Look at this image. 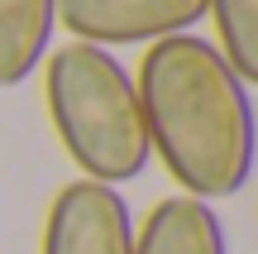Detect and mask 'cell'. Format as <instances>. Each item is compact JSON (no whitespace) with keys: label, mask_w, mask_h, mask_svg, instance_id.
Listing matches in <instances>:
<instances>
[{"label":"cell","mask_w":258,"mask_h":254,"mask_svg":"<svg viewBox=\"0 0 258 254\" xmlns=\"http://www.w3.org/2000/svg\"><path fill=\"white\" fill-rule=\"evenodd\" d=\"M148 149L182 197L225 201L244 192L258 159V120L249 86L230 72L211 38L172 34L148 43L134 72Z\"/></svg>","instance_id":"cell-1"},{"label":"cell","mask_w":258,"mask_h":254,"mask_svg":"<svg viewBox=\"0 0 258 254\" xmlns=\"http://www.w3.org/2000/svg\"><path fill=\"white\" fill-rule=\"evenodd\" d=\"M38 254H134V216L120 187L91 178L57 187L43 216Z\"/></svg>","instance_id":"cell-3"},{"label":"cell","mask_w":258,"mask_h":254,"mask_svg":"<svg viewBox=\"0 0 258 254\" xmlns=\"http://www.w3.org/2000/svg\"><path fill=\"white\" fill-rule=\"evenodd\" d=\"M206 19V0H57V24L72 43L124 48L158 43L172 34H191Z\"/></svg>","instance_id":"cell-4"},{"label":"cell","mask_w":258,"mask_h":254,"mask_svg":"<svg viewBox=\"0 0 258 254\" xmlns=\"http://www.w3.org/2000/svg\"><path fill=\"white\" fill-rule=\"evenodd\" d=\"M43 101L57 144L82 168V178L120 187L153 159L134 72L91 43H62L43 58Z\"/></svg>","instance_id":"cell-2"},{"label":"cell","mask_w":258,"mask_h":254,"mask_svg":"<svg viewBox=\"0 0 258 254\" xmlns=\"http://www.w3.org/2000/svg\"><path fill=\"white\" fill-rule=\"evenodd\" d=\"M134 254H230L225 226L211 201L163 197L134 230Z\"/></svg>","instance_id":"cell-5"},{"label":"cell","mask_w":258,"mask_h":254,"mask_svg":"<svg viewBox=\"0 0 258 254\" xmlns=\"http://www.w3.org/2000/svg\"><path fill=\"white\" fill-rule=\"evenodd\" d=\"M57 0H0V91L19 86L53 53Z\"/></svg>","instance_id":"cell-6"},{"label":"cell","mask_w":258,"mask_h":254,"mask_svg":"<svg viewBox=\"0 0 258 254\" xmlns=\"http://www.w3.org/2000/svg\"><path fill=\"white\" fill-rule=\"evenodd\" d=\"M215 24V53L244 86H258V0H206Z\"/></svg>","instance_id":"cell-7"}]
</instances>
